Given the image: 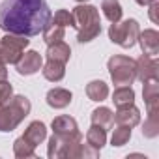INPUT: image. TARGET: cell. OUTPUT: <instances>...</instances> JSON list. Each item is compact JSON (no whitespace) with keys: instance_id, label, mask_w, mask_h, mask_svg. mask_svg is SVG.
<instances>
[{"instance_id":"28","label":"cell","mask_w":159,"mask_h":159,"mask_svg":"<svg viewBox=\"0 0 159 159\" xmlns=\"http://www.w3.org/2000/svg\"><path fill=\"white\" fill-rule=\"evenodd\" d=\"M13 98V86L8 83V79L0 81V107L2 105H8Z\"/></svg>"},{"instance_id":"14","label":"cell","mask_w":159,"mask_h":159,"mask_svg":"<svg viewBox=\"0 0 159 159\" xmlns=\"http://www.w3.org/2000/svg\"><path fill=\"white\" fill-rule=\"evenodd\" d=\"M23 137H25V139L34 146V148H38V146L47 139V127H45V124H43V122H39V120L30 122V124H28V127L25 129Z\"/></svg>"},{"instance_id":"4","label":"cell","mask_w":159,"mask_h":159,"mask_svg":"<svg viewBox=\"0 0 159 159\" xmlns=\"http://www.w3.org/2000/svg\"><path fill=\"white\" fill-rule=\"evenodd\" d=\"M32 111V103L26 96H13L8 105L0 107V133L13 131Z\"/></svg>"},{"instance_id":"29","label":"cell","mask_w":159,"mask_h":159,"mask_svg":"<svg viewBox=\"0 0 159 159\" xmlns=\"http://www.w3.org/2000/svg\"><path fill=\"white\" fill-rule=\"evenodd\" d=\"M157 11H159V2H157V0H153V2L150 4V19H152V23H153V25H157V23H159Z\"/></svg>"},{"instance_id":"1","label":"cell","mask_w":159,"mask_h":159,"mask_svg":"<svg viewBox=\"0 0 159 159\" xmlns=\"http://www.w3.org/2000/svg\"><path fill=\"white\" fill-rule=\"evenodd\" d=\"M51 8L47 0H2L0 28L6 34L38 36L51 23Z\"/></svg>"},{"instance_id":"13","label":"cell","mask_w":159,"mask_h":159,"mask_svg":"<svg viewBox=\"0 0 159 159\" xmlns=\"http://www.w3.org/2000/svg\"><path fill=\"white\" fill-rule=\"evenodd\" d=\"M71 99H73V94L67 88H60V86L51 88L45 96V101L51 109H66L71 103Z\"/></svg>"},{"instance_id":"20","label":"cell","mask_w":159,"mask_h":159,"mask_svg":"<svg viewBox=\"0 0 159 159\" xmlns=\"http://www.w3.org/2000/svg\"><path fill=\"white\" fill-rule=\"evenodd\" d=\"M86 144L96 148V150H101L107 144V129L92 124V127L86 131Z\"/></svg>"},{"instance_id":"18","label":"cell","mask_w":159,"mask_h":159,"mask_svg":"<svg viewBox=\"0 0 159 159\" xmlns=\"http://www.w3.org/2000/svg\"><path fill=\"white\" fill-rule=\"evenodd\" d=\"M86 96H88V99L101 103L109 98V84L105 81H90L86 84Z\"/></svg>"},{"instance_id":"30","label":"cell","mask_w":159,"mask_h":159,"mask_svg":"<svg viewBox=\"0 0 159 159\" xmlns=\"http://www.w3.org/2000/svg\"><path fill=\"white\" fill-rule=\"evenodd\" d=\"M4 79H8V69L4 64H0V81H4Z\"/></svg>"},{"instance_id":"21","label":"cell","mask_w":159,"mask_h":159,"mask_svg":"<svg viewBox=\"0 0 159 159\" xmlns=\"http://www.w3.org/2000/svg\"><path fill=\"white\" fill-rule=\"evenodd\" d=\"M112 103L118 107H127L135 103V90L131 86H118L112 94Z\"/></svg>"},{"instance_id":"26","label":"cell","mask_w":159,"mask_h":159,"mask_svg":"<svg viewBox=\"0 0 159 159\" xmlns=\"http://www.w3.org/2000/svg\"><path fill=\"white\" fill-rule=\"evenodd\" d=\"M142 135L146 139H155L159 135V114H148L146 122L142 124Z\"/></svg>"},{"instance_id":"15","label":"cell","mask_w":159,"mask_h":159,"mask_svg":"<svg viewBox=\"0 0 159 159\" xmlns=\"http://www.w3.org/2000/svg\"><path fill=\"white\" fill-rule=\"evenodd\" d=\"M51 127H52V133H58V135H71V133H79V125H77V120L71 118V116H56L52 122H51Z\"/></svg>"},{"instance_id":"2","label":"cell","mask_w":159,"mask_h":159,"mask_svg":"<svg viewBox=\"0 0 159 159\" xmlns=\"http://www.w3.org/2000/svg\"><path fill=\"white\" fill-rule=\"evenodd\" d=\"M47 155L51 159H96L99 157V150L83 144V135L79 133H71V135H58L52 133V137L49 139V148H47Z\"/></svg>"},{"instance_id":"22","label":"cell","mask_w":159,"mask_h":159,"mask_svg":"<svg viewBox=\"0 0 159 159\" xmlns=\"http://www.w3.org/2000/svg\"><path fill=\"white\" fill-rule=\"evenodd\" d=\"M43 41L47 45H52V43H58V41H64V36H66V28L56 25V23H49L45 28H43Z\"/></svg>"},{"instance_id":"12","label":"cell","mask_w":159,"mask_h":159,"mask_svg":"<svg viewBox=\"0 0 159 159\" xmlns=\"http://www.w3.org/2000/svg\"><path fill=\"white\" fill-rule=\"evenodd\" d=\"M114 124L135 127V125L140 124V111L135 107V103L127 105V107H118V111L114 112Z\"/></svg>"},{"instance_id":"16","label":"cell","mask_w":159,"mask_h":159,"mask_svg":"<svg viewBox=\"0 0 159 159\" xmlns=\"http://www.w3.org/2000/svg\"><path fill=\"white\" fill-rule=\"evenodd\" d=\"M41 73L47 81L51 83H60L66 75V64L56 62V60H47L45 66H41Z\"/></svg>"},{"instance_id":"27","label":"cell","mask_w":159,"mask_h":159,"mask_svg":"<svg viewBox=\"0 0 159 159\" xmlns=\"http://www.w3.org/2000/svg\"><path fill=\"white\" fill-rule=\"evenodd\" d=\"M51 21L52 23H56V25H60V26H73L75 28V17H73V13L71 11H67V10H58L56 13H54V17H51Z\"/></svg>"},{"instance_id":"19","label":"cell","mask_w":159,"mask_h":159,"mask_svg":"<svg viewBox=\"0 0 159 159\" xmlns=\"http://www.w3.org/2000/svg\"><path fill=\"white\" fill-rule=\"evenodd\" d=\"M92 124L94 125H99L103 129H111L112 124H114V114L109 107H98L92 111V116H90Z\"/></svg>"},{"instance_id":"25","label":"cell","mask_w":159,"mask_h":159,"mask_svg":"<svg viewBox=\"0 0 159 159\" xmlns=\"http://www.w3.org/2000/svg\"><path fill=\"white\" fill-rule=\"evenodd\" d=\"M131 139V127L127 125H116L112 129V137H111V144L120 148V146H125Z\"/></svg>"},{"instance_id":"17","label":"cell","mask_w":159,"mask_h":159,"mask_svg":"<svg viewBox=\"0 0 159 159\" xmlns=\"http://www.w3.org/2000/svg\"><path fill=\"white\" fill-rule=\"evenodd\" d=\"M45 56H47V60H56V62L67 64L69 58H71V49H69L67 43L58 41V43L47 45V52H45Z\"/></svg>"},{"instance_id":"5","label":"cell","mask_w":159,"mask_h":159,"mask_svg":"<svg viewBox=\"0 0 159 159\" xmlns=\"http://www.w3.org/2000/svg\"><path fill=\"white\" fill-rule=\"evenodd\" d=\"M111 81L116 86H131L137 81V62L125 54H114L107 62Z\"/></svg>"},{"instance_id":"31","label":"cell","mask_w":159,"mask_h":159,"mask_svg":"<svg viewBox=\"0 0 159 159\" xmlns=\"http://www.w3.org/2000/svg\"><path fill=\"white\" fill-rule=\"evenodd\" d=\"M135 2H137L139 6H150V4L153 2V0H135Z\"/></svg>"},{"instance_id":"32","label":"cell","mask_w":159,"mask_h":159,"mask_svg":"<svg viewBox=\"0 0 159 159\" xmlns=\"http://www.w3.org/2000/svg\"><path fill=\"white\" fill-rule=\"evenodd\" d=\"M75 2H79V4H83V2H88V0H75Z\"/></svg>"},{"instance_id":"10","label":"cell","mask_w":159,"mask_h":159,"mask_svg":"<svg viewBox=\"0 0 159 159\" xmlns=\"http://www.w3.org/2000/svg\"><path fill=\"white\" fill-rule=\"evenodd\" d=\"M137 41L142 49V54H148V56H157L159 54V32L157 30L148 28L144 32H139Z\"/></svg>"},{"instance_id":"24","label":"cell","mask_w":159,"mask_h":159,"mask_svg":"<svg viewBox=\"0 0 159 159\" xmlns=\"http://www.w3.org/2000/svg\"><path fill=\"white\" fill-rule=\"evenodd\" d=\"M13 153H15V157H19V159H30V157H36V148L21 135V137L15 139V142H13Z\"/></svg>"},{"instance_id":"9","label":"cell","mask_w":159,"mask_h":159,"mask_svg":"<svg viewBox=\"0 0 159 159\" xmlns=\"http://www.w3.org/2000/svg\"><path fill=\"white\" fill-rule=\"evenodd\" d=\"M43 66V58L38 51H25L23 56L17 60L15 69L19 75H34L41 69Z\"/></svg>"},{"instance_id":"3","label":"cell","mask_w":159,"mask_h":159,"mask_svg":"<svg viewBox=\"0 0 159 159\" xmlns=\"http://www.w3.org/2000/svg\"><path fill=\"white\" fill-rule=\"evenodd\" d=\"M73 17H75L79 43H88L101 34V19H99V10L96 6H90L84 2L79 4L73 10Z\"/></svg>"},{"instance_id":"6","label":"cell","mask_w":159,"mask_h":159,"mask_svg":"<svg viewBox=\"0 0 159 159\" xmlns=\"http://www.w3.org/2000/svg\"><path fill=\"white\" fill-rule=\"evenodd\" d=\"M139 32H140V26L137 19H125V21L120 19L118 23H112L109 26V39L124 49H131L137 43Z\"/></svg>"},{"instance_id":"7","label":"cell","mask_w":159,"mask_h":159,"mask_svg":"<svg viewBox=\"0 0 159 159\" xmlns=\"http://www.w3.org/2000/svg\"><path fill=\"white\" fill-rule=\"evenodd\" d=\"M30 45V39L26 36L17 34H6L0 39V64H17V60L23 56L26 47Z\"/></svg>"},{"instance_id":"8","label":"cell","mask_w":159,"mask_h":159,"mask_svg":"<svg viewBox=\"0 0 159 159\" xmlns=\"http://www.w3.org/2000/svg\"><path fill=\"white\" fill-rule=\"evenodd\" d=\"M135 62H137V79H139L140 83L159 81V64H157L155 56L142 54Z\"/></svg>"},{"instance_id":"11","label":"cell","mask_w":159,"mask_h":159,"mask_svg":"<svg viewBox=\"0 0 159 159\" xmlns=\"http://www.w3.org/2000/svg\"><path fill=\"white\" fill-rule=\"evenodd\" d=\"M142 98L148 109V114H159V81L142 83Z\"/></svg>"},{"instance_id":"23","label":"cell","mask_w":159,"mask_h":159,"mask_svg":"<svg viewBox=\"0 0 159 159\" xmlns=\"http://www.w3.org/2000/svg\"><path fill=\"white\" fill-rule=\"evenodd\" d=\"M101 11L111 23H118L122 19V13H124L122 4L118 2V0H103L101 2Z\"/></svg>"}]
</instances>
